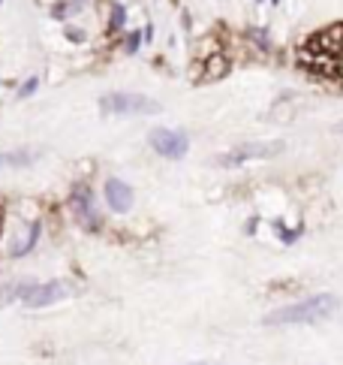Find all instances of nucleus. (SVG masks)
Segmentation results:
<instances>
[{
  "mask_svg": "<svg viewBox=\"0 0 343 365\" xmlns=\"http://www.w3.org/2000/svg\"><path fill=\"white\" fill-rule=\"evenodd\" d=\"M298 66L320 82L343 85V21L313 30L298 46Z\"/></svg>",
  "mask_w": 343,
  "mask_h": 365,
  "instance_id": "obj_1",
  "label": "nucleus"
},
{
  "mask_svg": "<svg viewBox=\"0 0 343 365\" xmlns=\"http://www.w3.org/2000/svg\"><path fill=\"white\" fill-rule=\"evenodd\" d=\"M337 296L331 293H320V296H307L295 305H286V308L271 311L265 323L268 326H298V323H320L325 317H331L337 311Z\"/></svg>",
  "mask_w": 343,
  "mask_h": 365,
  "instance_id": "obj_2",
  "label": "nucleus"
},
{
  "mask_svg": "<svg viewBox=\"0 0 343 365\" xmlns=\"http://www.w3.org/2000/svg\"><path fill=\"white\" fill-rule=\"evenodd\" d=\"M148 142H150V148H154L157 154H163V157H184L187 154V136H184L181 130H166V127H160V130H150V136H148Z\"/></svg>",
  "mask_w": 343,
  "mask_h": 365,
  "instance_id": "obj_3",
  "label": "nucleus"
},
{
  "mask_svg": "<svg viewBox=\"0 0 343 365\" xmlns=\"http://www.w3.org/2000/svg\"><path fill=\"white\" fill-rule=\"evenodd\" d=\"M283 148V142H250V145H241V148H232L229 154H223L220 166H241L244 160H256V157H274Z\"/></svg>",
  "mask_w": 343,
  "mask_h": 365,
  "instance_id": "obj_4",
  "label": "nucleus"
},
{
  "mask_svg": "<svg viewBox=\"0 0 343 365\" xmlns=\"http://www.w3.org/2000/svg\"><path fill=\"white\" fill-rule=\"evenodd\" d=\"M103 106L108 112H145V115H154L160 112V106L154 103L150 97H139V94H108L103 100Z\"/></svg>",
  "mask_w": 343,
  "mask_h": 365,
  "instance_id": "obj_5",
  "label": "nucleus"
},
{
  "mask_svg": "<svg viewBox=\"0 0 343 365\" xmlns=\"http://www.w3.org/2000/svg\"><path fill=\"white\" fill-rule=\"evenodd\" d=\"M66 293H70V287L61 284V281H52V284H43V287H28L24 290V305H30V308L52 305L57 299H63Z\"/></svg>",
  "mask_w": 343,
  "mask_h": 365,
  "instance_id": "obj_6",
  "label": "nucleus"
},
{
  "mask_svg": "<svg viewBox=\"0 0 343 365\" xmlns=\"http://www.w3.org/2000/svg\"><path fill=\"white\" fill-rule=\"evenodd\" d=\"M106 199H108V205H112L115 212H127L130 205H133V190L124 185V181L112 178V181L106 185Z\"/></svg>",
  "mask_w": 343,
  "mask_h": 365,
  "instance_id": "obj_7",
  "label": "nucleus"
},
{
  "mask_svg": "<svg viewBox=\"0 0 343 365\" xmlns=\"http://www.w3.org/2000/svg\"><path fill=\"white\" fill-rule=\"evenodd\" d=\"M19 163H30V154H3L0 151V166H19Z\"/></svg>",
  "mask_w": 343,
  "mask_h": 365,
  "instance_id": "obj_8",
  "label": "nucleus"
},
{
  "mask_svg": "<svg viewBox=\"0 0 343 365\" xmlns=\"http://www.w3.org/2000/svg\"><path fill=\"white\" fill-rule=\"evenodd\" d=\"M340 130H343V124H340Z\"/></svg>",
  "mask_w": 343,
  "mask_h": 365,
  "instance_id": "obj_9",
  "label": "nucleus"
}]
</instances>
